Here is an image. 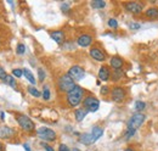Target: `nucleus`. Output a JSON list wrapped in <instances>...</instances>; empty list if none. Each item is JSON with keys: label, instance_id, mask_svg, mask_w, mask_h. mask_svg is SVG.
I'll use <instances>...</instances> for the list:
<instances>
[{"label": "nucleus", "instance_id": "nucleus-32", "mask_svg": "<svg viewBox=\"0 0 158 151\" xmlns=\"http://www.w3.org/2000/svg\"><path fill=\"white\" fill-rule=\"evenodd\" d=\"M38 76H39L40 82H43V80L45 79V72H44V70H43V68H38Z\"/></svg>", "mask_w": 158, "mask_h": 151}, {"label": "nucleus", "instance_id": "nucleus-38", "mask_svg": "<svg viewBox=\"0 0 158 151\" xmlns=\"http://www.w3.org/2000/svg\"><path fill=\"white\" fill-rule=\"evenodd\" d=\"M23 148H24V150L26 151H32L31 150V148L28 146V144H23Z\"/></svg>", "mask_w": 158, "mask_h": 151}, {"label": "nucleus", "instance_id": "nucleus-2", "mask_svg": "<svg viewBox=\"0 0 158 151\" xmlns=\"http://www.w3.org/2000/svg\"><path fill=\"white\" fill-rule=\"evenodd\" d=\"M57 87H59L60 92H62V93H68L69 90H72L74 87H76V83H74V80L67 75H62L61 77L59 78V80H57Z\"/></svg>", "mask_w": 158, "mask_h": 151}, {"label": "nucleus", "instance_id": "nucleus-16", "mask_svg": "<svg viewBox=\"0 0 158 151\" xmlns=\"http://www.w3.org/2000/svg\"><path fill=\"white\" fill-rule=\"evenodd\" d=\"M145 16L150 19H158V7H148L145 11Z\"/></svg>", "mask_w": 158, "mask_h": 151}, {"label": "nucleus", "instance_id": "nucleus-13", "mask_svg": "<svg viewBox=\"0 0 158 151\" xmlns=\"http://www.w3.org/2000/svg\"><path fill=\"white\" fill-rule=\"evenodd\" d=\"M77 43H78L79 46L86 48V46L91 45V43H93V37H91L90 34H80L78 37V39H77Z\"/></svg>", "mask_w": 158, "mask_h": 151}, {"label": "nucleus", "instance_id": "nucleus-6", "mask_svg": "<svg viewBox=\"0 0 158 151\" xmlns=\"http://www.w3.org/2000/svg\"><path fill=\"white\" fill-rule=\"evenodd\" d=\"M37 134L40 139L45 140V141H55L56 140V133L55 131L46 128V127H40L37 131Z\"/></svg>", "mask_w": 158, "mask_h": 151}, {"label": "nucleus", "instance_id": "nucleus-35", "mask_svg": "<svg viewBox=\"0 0 158 151\" xmlns=\"http://www.w3.org/2000/svg\"><path fill=\"white\" fill-rule=\"evenodd\" d=\"M59 151H71L68 149V146L67 145H64V144H61L59 146Z\"/></svg>", "mask_w": 158, "mask_h": 151}, {"label": "nucleus", "instance_id": "nucleus-27", "mask_svg": "<svg viewBox=\"0 0 158 151\" xmlns=\"http://www.w3.org/2000/svg\"><path fill=\"white\" fill-rule=\"evenodd\" d=\"M43 99L44 100H49L50 99V89L48 85H44V89H43Z\"/></svg>", "mask_w": 158, "mask_h": 151}, {"label": "nucleus", "instance_id": "nucleus-11", "mask_svg": "<svg viewBox=\"0 0 158 151\" xmlns=\"http://www.w3.org/2000/svg\"><path fill=\"white\" fill-rule=\"evenodd\" d=\"M90 56L95 61H99V62H102L106 60V54L102 50H100L99 48H91L90 49Z\"/></svg>", "mask_w": 158, "mask_h": 151}, {"label": "nucleus", "instance_id": "nucleus-7", "mask_svg": "<svg viewBox=\"0 0 158 151\" xmlns=\"http://www.w3.org/2000/svg\"><path fill=\"white\" fill-rule=\"evenodd\" d=\"M111 97L114 102L120 104L125 100L127 97V90L123 88V87H114L112 90H111Z\"/></svg>", "mask_w": 158, "mask_h": 151}, {"label": "nucleus", "instance_id": "nucleus-12", "mask_svg": "<svg viewBox=\"0 0 158 151\" xmlns=\"http://www.w3.org/2000/svg\"><path fill=\"white\" fill-rule=\"evenodd\" d=\"M110 66L112 67L113 71H118V70H123L124 66V60L119 56H113L110 60Z\"/></svg>", "mask_w": 158, "mask_h": 151}, {"label": "nucleus", "instance_id": "nucleus-10", "mask_svg": "<svg viewBox=\"0 0 158 151\" xmlns=\"http://www.w3.org/2000/svg\"><path fill=\"white\" fill-rule=\"evenodd\" d=\"M16 131L7 126H0V139H10L15 136Z\"/></svg>", "mask_w": 158, "mask_h": 151}, {"label": "nucleus", "instance_id": "nucleus-34", "mask_svg": "<svg viewBox=\"0 0 158 151\" xmlns=\"http://www.w3.org/2000/svg\"><path fill=\"white\" fill-rule=\"evenodd\" d=\"M6 77H7V73L5 72V70H4L2 67H0V79H1V80H5Z\"/></svg>", "mask_w": 158, "mask_h": 151}, {"label": "nucleus", "instance_id": "nucleus-22", "mask_svg": "<svg viewBox=\"0 0 158 151\" xmlns=\"http://www.w3.org/2000/svg\"><path fill=\"white\" fill-rule=\"evenodd\" d=\"M91 6L94 9H96V10L103 9L106 6V1H103V0H94V1H91Z\"/></svg>", "mask_w": 158, "mask_h": 151}, {"label": "nucleus", "instance_id": "nucleus-17", "mask_svg": "<svg viewBox=\"0 0 158 151\" xmlns=\"http://www.w3.org/2000/svg\"><path fill=\"white\" fill-rule=\"evenodd\" d=\"M86 113H88V111H86L84 107H81V109H77V110L74 111V117H76V121H77V122H81V121L85 118Z\"/></svg>", "mask_w": 158, "mask_h": 151}, {"label": "nucleus", "instance_id": "nucleus-37", "mask_svg": "<svg viewBox=\"0 0 158 151\" xmlns=\"http://www.w3.org/2000/svg\"><path fill=\"white\" fill-rule=\"evenodd\" d=\"M41 145L44 146V149H45L46 151H55L51 146H49V145H48V144H45V143H41Z\"/></svg>", "mask_w": 158, "mask_h": 151}, {"label": "nucleus", "instance_id": "nucleus-29", "mask_svg": "<svg viewBox=\"0 0 158 151\" xmlns=\"http://www.w3.org/2000/svg\"><path fill=\"white\" fill-rule=\"evenodd\" d=\"M16 53H17L19 55H23V54L26 53V46H24V44H19V45H17Z\"/></svg>", "mask_w": 158, "mask_h": 151}, {"label": "nucleus", "instance_id": "nucleus-5", "mask_svg": "<svg viewBox=\"0 0 158 151\" xmlns=\"http://www.w3.org/2000/svg\"><path fill=\"white\" fill-rule=\"evenodd\" d=\"M145 119H146V116L142 112L134 113V114L130 117V119L128 121V127H127V128H133V129L136 131L138 128H140V127L143 124Z\"/></svg>", "mask_w": 158, "mask_h": 151}, {"label": "nucleus", "instance_id": "nucleus-18", "mask_svg": "<svg viewBox=\"0 0 158 151\" xmlns=\"http://www.w3.org/2000/svg\"><path fill=\"white\" fill-rule=\"evenodd\" d=\"M79 140H80V143H83V144H85V145H89V144L94 143L91 133H85V134H81V135H80V138H79Z\"/></svg>", "mask_w": 158, "mask_h": 151}, {"label": "nucleus", "instance_id": "nucleus-36", "mask_svg": "<svg viewBox=\"0 0 158 151\" xmlns=\"http://www.w3.org/2000/svg\"><path fill=\"white\" fill-rule=\"evenodd\" d=\"M61 9H62V11H63V12H68V10H69V7H68V4H67V2L62 4Z\"/></svg>", "mask_w": 158, "mask_h": 151}, {"label": "nucleus", "instance_id": "nucleus-41", "mask_svg": "<svg viewBox=\"0 0 158 151\" xmlns=\"http://www.w3.org/2000/svg\"><path fill=\"white\" fill-rule=\"evenodd\" d=\"M0 151H4V146H2V144L0 143Z\"/></svg>", "mask_w": 158, "mask_h": 151}, {"label": "nucleus", "instance_id": "nucleus-15", "mask_svg": "<svg viewBox=\"0 0 158 151\" xmlns=\"http://www.w3.org/2000/svg\"><path fill=\"white\" fill-rule=\"evenodd\" d=\"M50 37H51V39H52L55 43L62 44V43L64 41V32H63V31H54V32H51Z\"/></svg>", "mask_w": 158, "mask_h": 151}, {"label": "nucleus", "instance_id": "nucleus-39", "mask_svg": "<svg viewBox=\"0 0 158 151\" xmlns=\"http://www.w3.org/2000/svg\"><path fill=\"white\" fill-rule=\"evenodd\" d=\"M124 151H135L134 149H131V148H128V149H125Z\"/></svg>", "mask_w": 158, "mask_h": 151}, {"label": "nucleus", "instance_id": "nucleus-33", "mask_svg": "<svg viewBox=\"0 0 158 151\" xmlns=\"http://www.w3.org/2000/svg\"><path fill=\"white\" fill-rule=\"evenodd\" d=\"M129 27H130V29H139L141 26H140V23H136V22H130L129 23Z\"/></svg>", "mask_w": 158, "mask_h": 151}, {"label": "nucleus", "instance_id": "nucleus-1", "mask_svg": "<svg viewBox=\"0 0 158 151\" xmlns=\"http://www.w3.org/2000/svg\"><path fill=\"white\" fill-rule=\"evenodd\" d=\"M66 100H67V104H68L69 107L78 106L79 104L84 100V89L76 84V87L67 93Z\"/></svg>", "mask_w": 158, "mask_h": 151}, {"label": "nucleus", "instance_id": "nucleus-20", "mask_svg": "<svg viewBox=\"0 0 158 151\" xmlns=\"http://www.w3.org/2000/svg\"><path fill=\"white\" fill-rule=\"evenodd\" d=\"M123 77H124V72H123V70L113 71V72L111 73V79H112L113 82H118V80H120Z\"/></svg>", "mask_w": 158, "mask_h": 151}, {"label": "nucleus", "instance_id": "nucleus-3", "mask_svg": "<svg viewBox=\"0 0 158 151\" xmlns=\"http://www.w3.org/2000/svg\"><path fill=\"white\" fill-rule=\"evenodd\" d=\"M16 121H17L19 126L26 132H33L35 129L34 122L26 114H16Z\"/></svg>", "mask_w": 158, "mask_h": 151}, {"label": "nucleus", "instance_id": "nucleus-30", "mask_svg": "<svg viewBox=\"0 0 158 151\" xmlns=\"http://www.w3.org/2000/svg\"><path fill=\"white\" fill-rule=\"evenodd\" d=\"M22 75H23V70H20V68H15V70L12 71V76H15L16 78H20V77H22Z\"/></svg>", "mask_w": 158, "mask_h": 151}, {"label": "nucleus", "instance_id": "nucleus-23", "mask_svg": "<svg viewBox=\"0 0 158 151\" xmlns=\"http://www.w3.org/2000/svg\"><path fill=\"white\" fill-rule=\"evenodd\" d=\"M6 84H9L10 87H12V88H16V80H15V78H14V76H10L7 75V77H6V79L4 80Z\"/></svg>", "mask_w": 158, "mask_h": 151}, {"label": "nucleus", "instance_id": "nucleus-24", "mask_svg": "<svg viewBox=\"0 0 158 151\" xmlns=\"http://www.w3.org/2000/svg\"><path fill=\"white\" fill-rule=\"evenodd\" d=\"M135 110L138 111V112H142L145 109H146V104L143 102V101H141V100H138L136 102H135Z\"/></svg>", "mask_w": 158, "mask_h": 151}, {"label": "nucleus", "instance_id": "nucleus-19", "mask_svg": "<svg viewBox=\"0 0 158 151\" xmlns=\"http://www.w3.org/2000/svg\"><path fill=\"white\" fill-rule=\"evenodd\" d=\"M102 134H103V129H102V128H100V127H94V128H93L91 135H93V140H94V143H95L96 140H99Z\"/></svg>", "mask_w": 158, "mask_h": 151}, {"label": "nucleus", "instance_id": "nucleus-4", "mask_svg": "<svg viewBox=\"0 0 158 151\" xmlns=\"http://www.w3.org/2000/svg\"><path fill=\"white\" fill-rule=\"evenodd\" d=\"M83 106L88 112H96L100 107V101L93 95H88L83 100Z\"/></svg>", "mask_w": 158, "mask_h": 151}, {"label": "nucleus", "instance_id": "nucleus-8", "mask_svg": "<svg viewBox=\"0 0 158 151\" xmlns=\"http://www.w3.org/2000/svg\"><path fill=\"white\" fill-rule=\"evenodd\" d=\"M68 76H69L74 82H79V80H81V79L84 78L85 71H84L83 67H80L78 65H74V66H72V67L68 70Z\"/></svg>", "mask_w": 158, "mask_h": 151}, {"label": "nucleus", "instance_id": "nucleus-14", "mask_svg": "<svg viewBox=\"0 0 158 151\" xmlns=\"http://www.w3.org/2000/svg\"><path fill=\"white\" fill-rule=\"evenodd\" d=\"M111 77V71L107 66H101L99 70V78L103 82H107Z\"/></svg>", "mask_w": 158, "mask_h": 151}, {"label": "nucleus", "instance_id": "nucleus-28", "mask_svg": "<svg viewBox=\"0 0 158 151\" xmlns=\"http://www.w3.org/2000/svg\"><path fill=\"white\" fill-rule=\"evenodd\" d=\"M107 24H108L110 28H113V29L118 28V22H117V19H108V22H107Z\"/></svg>", "mask_w": 158, "mask_h": 151}, {"label": "nucleus", "instance_id": "nucleus-25", "mask_svg": "<svg viewBox=\"0 0 158 151\" xmlns=\"http://www.w3.org/2000/svg\"><path fill=\"white\" fill-rule=\"evenodd\" d=\"M27 90H28V93H29V94L33 95V96H35V97H39V96H41L40 92L37 89V88H34V87H28V88H27Z\"/></svg>", "mask_w": 158, "mask_h": 151}, {"label": "nucleus", "instance_id": "nucleus-31", "mask_svg": "<svg viewBox=\"0 0 158 151\" xmlns=\"http://www.w3.org/2000/svg\"><path fill=\"white\" fill-rule=\"evenodd\" d=\"M100 93L102 95H107L108 93H111V90H110V87H107V85H103V87H101V89H100Z\"/></svg>", "mask_w": 158, "mask_h": 151}, {"label": "nucleus", "instance_id": "nucleus-26", "mask_svg": "<svg viewBox=\"0 0 158 151\" xmlns=\"http://www.w3.org/2000/svg\"><path fill=\"white\" fill-rule=\"evenodd\" d=\"M135 132H136V131L133 129V128H127V132H125V136H124V138H125L127 140H129L130 138H133V136L135 135Z\"/></svg>", "mask_w": 158, "mask_h": 151}, {"label": "nucleus", "instance_id": "nucleus-40", "mask_svg": "<svg viewBox=\"0 0 158 151\" xmlns=\"http://www.w3.org/2000/svg\"><path fill=\"white\" fill-rule=\"evenodd\" d=\"M0 114H1V119H4V118H5V113H4V112H1V113H0Z\"/></svg>", "mask_w": 158, "mask_h": 151}, {"label": "nucleus", "instance_id": "nucleus-42", "mask_svg": "<svg viewBox=\"0 0 158 151\" xmlns=\"http://www.w3.org/2000/svg\"><path fill=\"white\" fill-rule=\"evenodd\" d=\"M72 151H80V150H79V149H73Z\"/></svg>", "mask_w": 158, "mask_h": 151}, {"label": "nucleus", "instance_id": "nucleus-21", "mask_svg": "<svg viewBox=\"0 0 158 151\" xmlns=\"http://www.w3.org/2000/svg\"><path fill=\"white\" fill-rule=\"evenodd\" d=\"M23 76L27 78V80L29 82V83H32L33 85L35 84V78H34V76H33V73L29 71V70H27V68H24L23 70Z\"/></svg>", "mask_w": 158, "mask_h": 151}, {"label": "nucleus", "instance_id": "nucleus-9", "mask_svg": "<svg viewBox=\"0 0 158 151\" xmlns=\"http://www.w3.org/2000/svg\"><path fill=\"white\" fill-rule=\"evenodd\" d=\"M124 7L128 12L133 14V15H139L142 12V9H143V5L141 2L138 1H128L124 4Z\"/></svg>", "mask_w": 158, "mask_h": 151}]
</instances>
